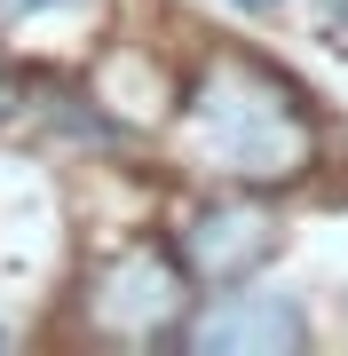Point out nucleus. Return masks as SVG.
<instances>
[{
	"mask_svg": "<svg viewBox=\"0 0 348 356\" xmlns=\"http://www.w3.org/2000/svg\"><path fill=\"white\" fill-rule=\"evenodd\" d=\"M174 254L190 269V285H245L277 254V222H270V206H254V198H206L198 214H182Z\"/></svg>",
	"mask_w": 348,
	"mask_h": 356,
	"instance_id": "obj_3",
	"label": "nucleus"
},
{
	"mask_svg": "<svg viewBox=\"0 0 348 356\" xmlns=\"http://www.w3.org/2000/svg\"><path fill=\"white\" fill-rule=\"evenodd\" d=\"M182 293H190L182 254L127 245V254L95 277V325L119 332V341H167V332H182Z\"/></svg>",
	"mask_w": 348,
	"mask_h": 356,
	"instance_id": "obj_2",
	"label": "nucleus"
},
{
	"mask_svg": "<svg viewBox=\"0 0 348 356\" xmlns=\"http://www.w3.org/2000/svg\"><path fill=\"white\" fill-rule=\"evenodd\" d=\"M182 341L198 356H293L309 348V309L293 293H214L182 325Z\"/></svg>",
	"mask_w": 348,
	"mask_h": 356,
	"instance_id": "obj_4",
	"label": "nucleus"
},
{
	"mask_svg": "<svg viewBox=\"0 0 348 356\" xmlns=\"http://www.w3.org/2000/svg\"><path fill=\"white\" fill-rule=\"evenodd\" d=\"M48 8H79V0H0V16H48Z\"/></svg>",
	"mask_w": 348,
	"mask_h": 356,
	"instance_id": "obj_5",
	"label": "nucleus"
},
{
	"mask_svg": "<svg viewBox=\"0 0 348 356\" xmlns=\"http://www.w3.org/2000/svg\"><path fill=\"white\" fill-rule=\"evenodd\" d=\"M190 143L230 182H285L309 166V119L293 88L245 56L206 64V79L190 88Z\"/></svg>",
	"mask_w": 348,
	"mask_h": 356,
	"instance_id": "obj_1",
	"label": "nucleus"
},
{
	"mask_svg": "<svg viewBox=\"0 0 348 356\" xmlns=\"http://www.w3.org/2000/svg\"><path fill=\"white\" fill-rule=\"evenodd\" d=\"M238 8H254V16H261V8H277V0H238Z\"/></svg>",
	"mask_w": 348,
	"mask_h": 356,
	"instance_id": "obj_6",
	"label": "nucleus"
}]
</instances>
